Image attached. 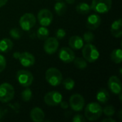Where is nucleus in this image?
I'll return each mask as SVG.
<instances>
[{"label": "nucleus", "mask_w": 122, "mask_h": 122, "mask_svg": "<svg viewBox=\"0 0 122 122\" xmlns=\"http://www.w3.org/2000/svg\"><path fill=\"white\" fill-rule=\"evenodd\" d=\"M6 66V59L3 55L0 54V73L2 72L5 69Z\"/></svg>", "instance_id": "2f4dec72"}, {"label": "nucleus", "mask_w": 122, "mask_h": 122, "mask_svg": "<svg viewBox=\"0 0 122 122\" xmlns=\"http://www.w3.org/2000/svg\"><path fill=\"white\" fill-rule=\"evenodd\" d=\"M112 6V0H92L91 9L98 14H106Z\"/></svg>", "instance_id": "39448f33"}, {"label": "nucleus", "mask_w": 122, "mask_h": 122, "mask_svg": "<svg viewBox=\"0 0 122 122\" xmlns=\"http://www.w3.org/2000/svg\"><path fill=\"white\" fill-rule=\"evenodd\" d=\"M65 1L68 4H74L75 2V0H65Z\"/></svg>", "instance_id": "58836bf2"}, {"label": "nucleus", "mask_w": 122, "mask_h": 122, "mask_svg": "<svg viewBox=\"0 0 122 122\" xmlns=\"http://www.w3.org/2000/svg\"><path fill=\"white\" fill-rule=\"evenodd\" d=\"M44 117L45 114L44 111L39 107L32 109L30 112V118L33 122H42L44 120Z\"/></svg>", "instance_id": "a211bd4d"}, {"label": "nucleus", "mask_w": 122, "mask_h": 122, "mask_svg": "<svg viewBox=\"0 0 122 122\" xmlns=\"http://www.w3.org/2000/svg\"><path fill=\"white\" fill-rule=\"evenodd\" d=\"M18 60L19 61L20 64L24 67L32 66L35 63V57L34 56V55L27 51L20 53Z\"/></svg>", "instance_id": "4468645a"}, {"label": "nucleus", "mask_w": 122, "mask_h": 122, "mask_svg": "<svg viewBox=\"0 0 122 122\" xmlns=\"http://www.w3.org/2000/svg\"><path fill=\"white\" fill-rule=\"evenodd\" d=\"M46 81L52 86H57L61 84L63 76L61 71L56 68H49L45 73Z\"/></svg>", "instance_id": "7ed1b4c3"}, {"label": "nucleus", "mask_w": 122, "mask_h": 122, "mask_svg": "<svg viewBox=\"0 0 122 122\" xmlns=\"http://www.w3.org/2000/svg\"><path fill=\"white\" fill-rule=\"evenodd\" d=\"M16 79L19 84L24 87H29L31 85L34 76L33 74L27 70H19L16 73Z\"/></svg>", "instance_id": "0eeeda50"}, {"label": "nucleus", "mask_w": 122, "mask_h": 122, "mask_svg": "<svg viewBox=\"0 0 122 122\" xmlns=\"http://www.w3.org/2000/svg\"><path fill=\"white\" fill-rule=\"evenodd\" d=\"M59 43L56 37H48L45 39L44 44V49L45 52L48 54H54L59 48Z\"/></svg>", "instance_id": "9b49d317"}, {"label": "nucleus", "mask_w": 122, "mask_h": 122, "mask_svg": "<svg viewBox=\"0 0 122 122\" xmlns=\"http://www.w3.org/2000/svg\"><path fill=\"white\" fill-rule=\"evenodd\" d=\"M14 89L12 85L9 83H3L0 84V102L7 103L11 101L14 97Z\"/></svg>", "instance_id": "20e7f679"}, {"label": "nucleus", "mask_w": 122, "mask_h": 122, "mask_svg": "<svg viewBox=\"0 0 122 122\" xmlns=\"http://www.w3.org/2000/svg\"><path fill=\"white\" fill-rule=\"evenodd\" d=\"M49 35V31L46 28V26H41L36 31V36L41 40H45L46 39L48 38Z\"/></svg>", "instance_id": "b1692460"}, {"label": "nucleus", "mask_w": 122, "mask_h": 122, "mask_svg": "<svg viewBox=\"0 0 122 122\" xmlns=\"http://www.w3.org/2000/svg\"><path fill=\"white\" fill-rule=\"evenodd\" d=\"M111 33L115 38H121L122 36V19L115 20L111 26Z\"/></svg>", "instance_id": "f3484780"}, {"label": "nucleus", "mask_w": 122, "mask_h": 122, "mask_svg": "<svg viewBox=\"0 0 122 122\" xmlns=\"http://www.w3.org/2000/svg\"><path fill=\"white\" fill-rule=\"evenodd\" d=\"M111 59L116 64H121L122 62V51L121 49H114L111 54Z\"/></svg>", "instance_id": "5701e85b"}, {"label": "nucleus", "mask_w": 122, "mask_h": 122, "mask_svg": "<svg viewBox=\"0 0 122 122\" xmlns=\"http://www.w3.org/2000/svg\"><path fill=\"white\" fill-rule=\"evenodd\" d=\"M19 55H20V52H15V53H14V54H13V57L15 58L16 59H18Z\"/></svg>", "instance_id": "e433bc0d"}, {"label": "nucleus", "mask_w": 122, "mask_h": 122, "mask_svg": "<svg viewBox=\"0 0 122 122\" xmlns=\"http://www.w3.org/2000/svg\"><path fill=\"white\" fill-rule=\"evenodd\" d=\"M108 87L114 94L118 95L122 93V81L117 76H112L108 80Z\"/></svg>", "instance_id": "ddd939ff"}, {"label": "nucleus", "mask_w": 122, "mask_h": 122, "mask_svg": "<svg viewBox=\"0 0 122 122\" xmlns=\"http://www.w3.org/2000/svg\"><path fill=\"white\" fill-rule=\"evenodd\" d=\"M9 34H10V36L13 39H19L21 37V36H22V32L18 28H12L9 31Z\"/></svg>", "instance_id": "cd10ccee"}, {"label": "nucleus", "mask_w": 122, "mask_h": 122, "mask_svg": "<svg viewBox=\"0 0 122 122\" xmlns=\"http://www.w3.org/2000/svg\"><path fill=\"white\" fill-rule=\"evenodd\" d=\"M32 97V92L29 88H26L21 92V99L24 102H28L31 100Z\"/></svg>", "instance_id": "a878e982"}, {"label": "nucleus", "mask_w": 122, "mask_h": 122, "mask_svg": "<svg viewBox=\"0 0 122 122\" xmlns=\"http://www.w3.org/2000/svg\"><path fill=\"white\" fill-rule=\"evenodd\" d=\"M54 16L52 12L47 9H41L37 14V19L41 26H49L53 21Z\"/></svg>", "instance_id": "9d476101"}, {"label": "nucleus", "mask_w": 122, "mask_h": 122, "mask_svg": "<svg viewBox=\"0 0 122 122\" xmlns=\"http://www.w3.org/2000/svg\"><path fill=\"white\" fill-rule=\"evenodd\" d=\"M60 106H61V107L63 109H66L68 107H69V104L66 102H60Z\"/></svg>", "instance_id": "72a5a7b5"}, {"label": "nucleus", "mask_w": 122, "mask_h": 122, "mask_svg": "<svg viewBox=\"0 0 122 122\" xmlns=\"http://www.w3.org/2000/svg\"><path fill=\"white\" fill-rule=\"evenodd\" d=\"M62 95L56 91H51L46 93L44 97V102L49 107H56L62 101Z\"/></svg>", "instance_id": "6e6552de"}, {"label": "nucleus", "mask_w": 122, "mask_h": 122, "mask_svg": "<svg viewBox=\"0 0 122 122\" xmlns=\"http://www.w3.org/2000/svg\"><path fill=\"white\" fill-rule=\"evenodd\" d=\"M101 21H102V19L99 14H90L87 17L86 26L89 29L95 30L100 26Z\"/></svg>", "instance_id": "2eb2a0df"}, {"label": "nucleus", "mask_w": 122, "mask_h": 122, "mask_svg": "<svg viewBox=\"0 0 122 122\" xmlns=\"http://www.w3.org/2000/svg\"><path fill=\"white\" fill-rule=\"evenodd\" d=\"M110 98L109 92L105 89H101L97 94V100L101 104H106Z\"/></svg>", "instance_id": "aec40b11"}, {"label": "nucleus", "mask_w": 122, "mask_h": 122, "mask_svg": "<svg viewBox=\"0 0 122 122\" xmlns=\"http://www.w3.org/2000/svg\"><path fill=\"white\" fill-rule=\"evenodd\" d=\"M76 11L80 14H87L91 11V6L87 3L81 2L76 5Z\"/></svg>", "instance_id": "412c9836"}, {"label": "nucleus", "mask_w": 122, "mask_h": 122, "mask_svg": "<svg viewBox=\"0 0 122 122\" xmlns=\"http://www.w3.org/2000/svg\"><path fill=\"white\" fill-rule=\"evenodd\" d=\"M4 115V111L2 110V109L0 108V120L3 118Z\"/></svg>", "instance_id": "4c0bfd02"}, {"label": "nucleus", "mask_w": 122, "mask_h": 122, "mask_svg": "<svg viewBox=\"0 0 122 122\" xmlns=\"http://www.w3.org/2000/svg\"><path fill=\"white\" fill-rule=\"evenodd\" d=\"M103 122H116V121L113 119H112L111 117H108V118H106L104 119H103Z\"/></svg>", "instance_id": "f704fd0d"}, {"label": "nucleus", "mask_w": 122, "mask_h": 122, "mask_svg": "<svg viewBox=\"0 0 122 122\" xmlns=\"http://www.w3.org/2000/svg\"><path fill=\"white\" fill-rule=\"evenodd\" d=\"M63 84V86L66 89V90H72L74 86H75V82L74 81L71 79V78H67L65 80L63 81V82H61Z\"/></svg>", "instance_id": "bb28decb"}, {"label": "nucleus", "mask_w": 122, "mask_h": 122, "mask_svg": "<svg viewBox=\"0 0 122 122\" xmlns=\"http://www.w3.org/2000/svg\"><path fill=\"white\" fill-rule=\"evenodd\" d=\"M54 11L59 16L64 15L66 11V4L64 1H57L54 5Z\"/></svg>", "instance_id": "4be33fe9"}, {"label": "nucleus", "mask_w": 122, "mask_h": 122, "mask_svg": "<svg viewBox=\"0 0 122 122\" xmlns=\"http://www.w3.org/2000/svg\"><path fill=\"white\" fill-rule=\"evenodd\" d=\"M8 0H0V8L4 6L6 3H7Z\"/></svg>", "instance_id": "c9c22d12"}, {"label": "nucleus", "mask_w": 122, "mask_h": 122, "mask_svg": "<svg viewBox=\"0 0 122 122\" xmlns=\"http://www.w3.org/2000/svg\"><path fill=\"white\" fill-rule=\"evenodd\" d=\"M102 112L108 117H112L115 114V109L112 105H108L102 109Z\"/></svg>", "instance_id": "c85d7f7f"}, {"label": "nucleus", "mask_w": 122, "mask_h": 122, "mask_svg": "<svg viewBox=\"0 0 122 122\" xmlns=\"http://www.w3.org/2000/svg\"><path fill=\"white\" fill-rule=\"evenodd\" d=\"M66 31L64 29H59L56 32V38L57 39H62L66 36Z\"/></svg>", "instance_id": "7c9ffc66"}, {"label": "nucleus", "mask_w": 122, "mask_h": 122, "mask_svg": "<svg viewBox=\"0 0 122 122\" xmlns=\"http://www.w3.org/2000/svg\"><path fill=\"white\" fill-rule=\"evenodd\" d=\"M73 61L74 66L79 69H84L87 67V61L82 57H75Z\"/></svg>", "instance_id": "393cba45"}, {"label": "nucleus", "mask_w": 122, "mask_h": 122, "mask_svg": "<svg viewBox=\"0 0 122 122\" xmlns=\"http://www.w3.org/2000/svg\"><path fill=\"white\" fill-rule=\"evenodd\" d=\"M14 44L10 39L4 38L0 40V52L7 53L13 48Z\"/></svg>", "instance_id": "6ab92c4d"}, {"label": "nucleus", "mask_w": 122, "mask_h": 122, "mask_svg": "<svg viewBox=\"0 0 122 122\" xmlns=\"http://www.w3.org/2000/svg\"><path fill=\"white\" fill-rule=\"evenodd\" d=\"M94 39V34L92 31H86L83 35V40L86 43H91Z\"/></svg>", "instance_id": "c756f323"}, {"label": "nucleus", "mask_w": 122, "mask_h": 122, "mask_svg": "<svg viewBox=\"0 0 122 122\" xmlns=\"http://www.w3.org/2000/svg\"><path fill=\"white\" fill-rule=\"evenodd\" d=\"M102 107L97 102H91L88 104L84 110L85 118L90 122L98 120L102 117Z\"/></svg>", "instance_id": "f257e3e1"}, {"label": "nucleus", "mask_w": 122, "mask_h": 122, "mask_svg": "<svg viewBox=\"0 0 122 122\" xmlns=\"http://www.w3.org/2000/svg\"><path fill=\"white\" fill-rule=\"evenodd\" d=\"M85 121H86V119L84 118V116L81 114H76L72 119L73 122H85Z\"/></svg>", "instance_id": "473e14b6"}, {"label": "nucleus", "mask_w": 122, "mask_h": 122, "mask_svg": "<svg viewBox=\"0 0 122 122\" xmlns=\"http://www.w3.org/2000/svg\"><path fill=\"white\" fill-rule=\"evenodd\" d=\"M81 49L83 58L86 61L93 63L97 61L99 58V51L94 44L91 43H86Z\"/></svg>", "instance_id": "f03ea898"}, {"label": "nucleus", "mask_w": 122, "mask_h": 122, "mask_svg": "<svg viewBox=\"0 0 122 122\" xmlns=\"http://www.w3.org/2000/svg\"><path fill=\"white\" fill-rule=\"evenodd\" d=\"M36 17L31 13L24 14L19 19V25L23 31H28L36 24Z\"/></svg>", "instance_id": "423d86ee"}, {"label": "nucleus", "mask_w": 122, "mask_h": 122, "mask_svg": "<svg viewBox=\"0 0 122 122\" xmlns=\"http://www.w3.org/2000/svg\"><path fill=\"white\" fill-rule=\"evenodd\" d=\"M69 45L71 49L79 50L81 49L84 46V40L82 37L78 35H74L70 37L69 40Z\"/></svg>", "instance_id": "dca6fc26"}, {"label": "nucleus", "mask_w": 122, "mask_h": 122, "mask_svg": "<svg viewBox=\"0 0 122 122\" xmlns=\"http://www.w3.org/2000/svg\"><path fill=\"white\" fill-rule=\"evenodd\" d=\"M59 57L61 61H62L64 63L69 64L74 61L75 59V54L72 49L69 47H62L59 50Z\"/></svg>", "instance_id": "f8f14e48"}, {"label": "nucleus", "mask_w": 122, "mask_h": 122, "mask_svg": "<svg viewBox=\"0 0 122 122\" xmlns=\"http://www.w3.org/2000/svg\"><path fill=\"white\" fill-rule=\"evenodd\" d=\"M71 109L74 112H81L82 111L84 105L85 100L82 95L79 94H74L71 96L69 99V104Z\"/></svg>", "instance_id": "1a4fd4ad"}]
</instances>
